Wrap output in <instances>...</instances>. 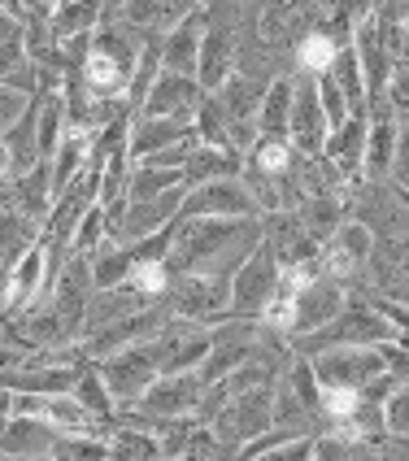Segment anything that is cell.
<instances>
[{"label": "cell", "instance_id": "12", "mask_svg": "<svg viewBox=\"0 0 409 461\" xmlns=\"http://www.w3.org/2000/svg\"><path fill=\"white\" fill-rule=\"evenodd\" d=\"M204 92L196 87V78H179V75H157V83L149 87V96L140 101V118H170V122H192L196 109H201Z\"/></svg>", "mask_w": 409, "mask_h": 461}, {"label": "cell", "instance_id": "3", "mask_svg": "<svg viewBox=\"0 0 409 461\" xmlns=\"http://www.w3.org/2000/svg\"><path fill=\"white\" fill-rule=\"evenodd\" d=\"M96 375L109 387V401L118 405V413H131L144 401V392L161 379V348H157V339L131 344V348L114 353V357L96 361Z\"/></svg>", "mask_w": 409, "mask_h": 461}, {"label": "cell", "instance_id": "13", "mask_svg": "<svg viewBox=\"0 0 409 461\" xmlns=\"http://www.w3.org/2000/svg\"><path fill=\"white\" fill-rule=\"evenodd\" d=\"M179 218H257V209L240 179H218L187 192Z\"/></svg>", "mask_w": 409, "mask_h": 461}, {"label": "cell", "instance_id": "9", "mask_svg": "<svg viewBox=\"0 0 409 461\" xmlns=\"http://www.w3.org/2000/svg\"><path fill=\"white\" fill-rule=\"evenodd\" d=\"M204 392L209 387L201 384V375H161L144 401L135 405V418H149V422H179V418H196L204 405ZM201 422V418H196Z\"/></svg>", "mask_w": 409, "mask_h": 461}, {"label": "cell", "instance_id": "30", "mask_svg": "<svg viewBox=\"0 0 409 461\" xmlns=\"http://www.w3.org/2000/svg\"><path fill=\"white\" fill-rule=\"evenodd\" d=\"M183 187L179 170H153V166H131V179H127V205H149L157 196Z\"/></svg>", "mask_w": 409, "mask_h": 461}, {"label": "cell", "instance_id": "14", "mask_svg": "<svg viewBox=\"0 0 409 461\" xmlns=\"http://www.w3.org/2000/svg\"><path fill=\"white\" fill-rule=\"evenodd\" d=\"M396 135L401 122L392 109H370V131H366V157H361V179L366 183H392L396 166Z\"/></svg>", "mask_w": 409, "mask_h": 461}, {"label": "cell", "instance_id": "18", "mask_svg": "<svg viewBox=\"0 0 409 461\" xmlns=\"http://www.w3.org/2000/svg\"><path fill=\"white\" fill-rule=\"evenodd\" d=\"M201 40H204V5H196L192 18L179 23L161 40V70H166V75H179V78H196Z\"/></svg>", "mask_w": 409, "mask_h": 461}, {"label": "cell", "instance_id": "20", "mask_svg": "<svg viewBox=\"0 0 409 461\" xmlns=\"http://www.w3.org/2000/svg\"><path fill=\"white\" fill-rule=\"evenodd\" d=\"M366 131H370V113H353L344 127H335L323 144V157L332 161L335 170L349 183L361 179V157H366Z\"/></svg>", "mask_w": 409, "mask_h": 461}, {"label": "cell", "instance_id": "21", "mask_svg": "<svg viewBox=\"0 0 409 461\" xmlns=\"http://www.w3.org/2000/svg\"><path fill=\"white\" fill-rule=\"evenodd\" d=\"M149 309V301H140L131 287H109V292H92L87 301V313H83V335H96L109 322H123L131 313Z\"/></svg>", "mask_w": 409, "mask_h": 461}, {"label": "cell", "instance_id": "23", "mask_svg": "<svg viewBox=\"0 0 409 461\" xmlns=\"http://www.w3.org/2000/svg\"><path fill=\"white\" fill-rule=\"evenodd\" d=\"M244 161L235 153H223V149H196L183 166V192H196L204 183H218V179H240Z\"/></svg>", "mask_w": 409, "mask_h": 461}, {"label": "cell", "instance_id": "32", "mask_svg": "<svg viewBox=\"0 0 409 461\" xmlns=\"http://www.w3.org/2000/svg\"><path fill=\"white\" fill-rule=\"evenodd\" d=\"M292 161H296L292 144H287V140H270V135H257L253 149H249V157H244V166H249V170L270 175V179L287 175V170H292Z\"/></svg>", "mask_w": 409, "mask_h": 461}, {"label": "cell", "instance_id": "11", "mask_svg": "<svg viewBox=\"0 0 409 461\" xmlns=\"http://www.w3.org/2000/svg\"><path fill=\"white\" fill-rule=\"evenodd\" d=\"M327 118L318 109V92L309 75H292V113H287V144L296 157H323L327 144Z\"/></svg>", "mask_w": 409, "mask_h": 461}, {"label": "cell", "instance_id": "38", "mask_svg": "<svg viewBox=\"0 0 409 461\" xmlns=\"http://www.w3.org/2000/svg\"><path fill=\"white\" fill-rule=\"evenodd\" d=\"M26 109H31V96H23V92H14V87H5V83H0V135L14 127Z\"/></svg>", "mask_w": 409, "mask_h": 461}, {"label": "cell", "instance_id": "7", "mask_svg": "<svg viewBox=\"0 0 409 461\" xmlns=\"http://www.w3.org/2000/svg\"><path fill=\"white\" fill-rule=\"evenodd\" d=\"M227 301H231V279H192V275H175L170 292H166V313L196 322V327H218L227 322Z\"/></svg>", "mask_w": 409, "mask_h": 461}, {"label": "cell", "instance_id": "39", "mask_svg": "<svg viewBox=\"0 0 409 461\" xmlns=\"http://www.w3.org/2000/svg\"><path fill=\"white\" fill-rule=\"evenodd\" d=\"M23 49V18L14 5H0V52Z\"/></svg>", "mask_w": 409, "mask_h": 461}, {"label": "cell", "instance_id": "16", "mask_svg": "<svg viewBox=\"0 0 409 461\" xmlns=\"http://www.w3.org/2000/svg\"><path fill=\"white\" fill-rule=\"evenodd\" d=\"M183 187H175V192H166V196H157V201H149V205H127V213H123V222H118V230H114V240L118 244H140V240H149V235H157V230L175 227L179 222V209H183Z\"/></svg>", "mask_w": 409, "mask_h": 461}, {"label": "cell", "instance_id": "22", "mask_svg": "<svg viewBox=\"0 0 409 461\" xmlns=\"http://www.w3.org/2000/svg\"><path fill=\"white\" fill-rule=\"evenodd\" d=\"M9 205H14V213L31 218L35 227H44V218H49V209H52L49 166H44V161H40L31 175H23L18 183H9Z\"/></svg>", "mask_w": 409, "mask_h": 461}, {"label": "cell", "instance_id": "28", "mask_svg": "<svg viewBox=\"0 0 409 461\" xmlns=\"http://www.w3.org/2000/svg\"><path fill=\"white\" fill-rule=\"evenodd\" d=\"M327 78L340 87V96L349 101V109H353V113H370V96H366V78H361V66H358V52H353V44L335 52Z\"/></svg>", "mask_w": 409, "mask_h": 461}, {"label": "cell", "instance_id": "15", "mask_svg": "<svg viewBox=\"0 0 409 461\" xmlns=\"http://www.w3.org/2000/svg\"><path fill=\"white\" fill-rule=\"evenodd\" d=\"M57 431L44 427L40 418H18L9 413L0 422V461H44L57 448Z\"/></svg>", "mask_w": 409, "mask_h": 461}, {"label": "cell", "instance_id": "41", "mask_svg": "<svg viewBox=\"0 0 409 461\" xmlns=\"http://www.w3.org/2000/svg\"><path fill=\"white\" fill-rule=\"evenodd\" d=\"M9 418V392H0V422Z\"/></svg>", "mask_w": 409, "mask_h": 461}, {"label": "cell", "instance_id": "5", "mask_svg": "<svg viewBox=\"0 0 409 461\" xmlns=\"http://www.w3.org/2000/svg\"><path fill=\"white\" fill-rule=\"evenodd\" d=\"M305 361L323 392H349V396H358L361 387H370L379 375H387L384 348H323Z\"/></svg>", "mask_w": 409, "mask_h": 461}, {"label": "cell", "instance_id": "17", "mask_svg": "<svg viewBox=\"0 0 409 461\" xmlns=\"http://www.w3.org/2000/svg\"><path fill=\"white\" fill-rule=\"evenodd\" d=\"M192 9L196 5H179V0H127L118 5V18L131 31H140L144 40H166L175 26L192 18Z\"/></svg>", "mask_w": 409, "mask_h": 461}, {"label": "cell", "instance_id": "8", "mask_svg": "<svg viewBox=\"0 0 409 461\" xmlns=\"http://www.w3.org/2000/svg\"><path fill=\"white\" fill-rule=\"evenodd\" d=\"M283 270L275 266V257L257 244V253L231 275V301H227V318H244V322H257L266 305L275 301L279 292Z\"/></svg>", "mask_w": 409, "mask_h": 461}, {"label": "cell", "instance_id": "4", "mask_svg": "<svg viewBox=\"0 0 409 461\" xmlns=\"http://www.w3.org/2000/svg\"><path fill=\"white\" fill-rule=\"evenodd\" d=\"M270 401H275V384L270 387H249V392H231L218 401L214 418L204 422L223 448L240 453L244 444H253L257 436L270 431Z\"/></svg>", "mask_w": 409, "mask_h": 461}, {"label": "cell", "instance_id": "25", "mask_svg": "<svg viewBox=\"0 0 409 461\" xmlns=\"http://www.w3.org/2000/svg\"><path fill=\"white\" fill-rule=\"evenodd\" d=\"M49 26H52V35H57V44L87 40L101 26V5H92V0H61V5H52Z\"/></svg>", "mask_w": 409, "mask_h": 461}, {"label": "cell", "instance_id": "35", "mask_svg": "<svg viewBox=\"0 0 409 461\" xmlns=\"http://www.w3.org/2000/svg\"><path fill=\"white\" fill-rule=\"evenodd\" d=\"M49 461H109V453H105V439L96 436H61Z\"/></svg>", "mask_w": 409, "mask_h": 461}, {"label": "cell", "instance_id": "1", "mask_svg": "<svg viewBox=\"0 0 409 461\" xmlns=\"http://www.w3.org/2000/svg\"><path fill=\"white\" fill-rule=\"evenodd\" d=\"M261 244L257 218H179L166 266L192 279H231Z\"/></svg>", "mask_w": 409, "mask_h": 461}, {"label": "cell", "instance_id": "34", "mask_svg": "<svg viewBox=\"0 0 409 461\" xmlns=\"http://www.w3.org/2000/svg\"><path fill=\"white\" fill-rule=\"evenodd\" d=\"M105 244H109V222H105L101 205H96V209H87V213L78 218L75 235H70V244H66V257H83V261H92Z\"/></svg>", "mask_w": 409, "mask_h": 461}, {"label": "cell", "instance_id": "26", "mask_svg": "<svg viewBox=\"0 0 409 461\" xmlns=\"http://www.w3.org/2000/svg\"><path fill=\"white\" fill-rule=\"evenodd\" d=\"M296 218L305 222L309 240L323 249L335 230L349 222V205H344V196H314V201H301V205H296Z\"/></svg>", "mask_w": 409, "mask_h": 461}, {"label": "cell", "instance_id": "37", "mask_svg": "<svg viewBox=\"0 0 409 461\" xmlns=\"http://www.w3.org/2000/svg\"><path fill=\"white\" fill-rule=\"evenodd\" d=\"M253 461H314V436H301V439H283L275 448L257 453Z\"/></svg>", "mask_w": 409, "mask_h": 461}, {"label": "cell", "instance_id": "19", "mask_svg": "<svg viewBox=\"0 0 409 461\" xmlns=\"http://www.w3.org/2000/svg\"><path fill=\"white\" fill-rule=\"evenodd\" d=\"M192 135H196L192 122H170V118H140V113H131V135H127L131 166H140V161H149V157L166 153V149H175V144L192 140Z\"/></svg>", "mask_w": 409, "mask_h": 461}, {"label": "cell", "instance_id": "40", "mask_svg": "<svg viewBox=\"0 0 409 461\" xmlns=\"http://www.w3.org/2000/svg\"><path fill=\"white\" fill-rule=\"evenodd\" d=\"M401 122V135H396V166H392V183L409 192V118H396Z\"/></svg>", "mask_w": 409, "mask_h": 461}, {"label": "cell", "instance_id": "33", "mask_svg": "<svg viewBox=\"0 0 409 461\" xmlns=\"http://www.w3.org/2000/svg\"><path fill=\"white\" fill-rule=\"evenodd\" d=\"M192 131H196V144H201V149H223V153H231L227 113H223V104L214 101V96H204L201 101L196 118H192Z\"/></svg>", "mask_w": 409, "mask_h": 461}, {"label": "cell", "instance_id": "29", "mask_svg": "<svg viewBox=\"0 0 409 461\" xmlns=\"http://www.w3.org/2000/svg\"><path fill=\"white\" fill-rule=\"evenodd\" d=\"M70 396H75L78 405L92 413L96 422H105V427H118V405L109 401V387L101 384V375H96V366H92V361H87V366L78 370L75 392H70Z\"/></svg>", "mask_w": 409, "mask_h": 461}, {"label": "cell", "instance_id": "2", "mask_svg": "<svg viewBox=\"0 0 409 461\" xmlns=\"http://www.w3.org/2000/svg\"><path fill=\"white\" fill-rule=\"evenodd\" d=\"M387 344H396V331L387 327V318L361 292L349 287V305L340 309L323 331L292 339V357H314L323 348H387Z\"/></svg>", "mask_w": 409, "mask_h": 461}, {"label": "cell", "instance_id": "31", "mask_svg": "<svg viewBox=\"0 0 409 461\" xmlns=\"http://www.w3.org/2000/svg\"><path fill=\"white\" fill-rule=\"evenodd\" d=\"M35 240H40V227H35L31 218H23V213L5 209V213H0V270H9Z\"/></svg>", "mask_w": 409, "mask_h": 461}, {"label": "cell", "instance_id": "10", "mask_svg": "<svg viewBox=\"0 0 409 461\" xmlns=\"http://www.w3.org/2000/svg\"><path fill=\"white\" fill-rule=\"evenodd\" d=\"M261 222V249L275 257L279 270H301L318 257V244L309 240L305 222L296 218V209H279V213H266L257 218Z\"/></svg>", "mask_w": 409, "mask_h": 461}, {"label": "cell", "instance_id": "24", "mask_svg": "<svg viewBox=\"0 0 409 461\" xmlns=\"http://www.w3.org/2000/svg\"><path fill=\"white\" fill-rule=\"evenodd\" d=\"M105 453H109V461H161V444L153 431L118 418V427L105 436Z\"/></svg>", "mask_w": 409, "mask_h": 461}, {"label": "cell", "instance_id": "27", "mask_svg": "<svg viewBox=\"0 0 409 461\" xmlns=\"http://www.w3.org/2000/svg\"><path fill=\"white\" fill-rule=\"evenodd\" d=\"M287 113H292V75L275 78L261 96L257 109V135H270V140H287Z\"/></svg>", "mask_w": 409, "mask_h": 461}, {"label": "cell", "instance_id": "6", "mask_svg": "<svg viewBox=\"0 0 409 461\" xmlns=\"http://www.w3.org/2000/svg\"><path fill=\"white\" fill-rule=\"evenodd\" d=\"M261 348V327L257 322H244V318H227L214 327V339H209V353L201 361V384L204 387H218L223 379H231L235 370H244L249 361L257 357Z\"/></svg>", "mask_w": 409, "mask_h": 461}, {"label": "cell", "instance_id": "36", "mask_svg": "<svg viewBox=\"0 0 409 461\" xmlns=\"http://www.w3.org/2000/svg\"><path fill=\"white\" fill-rule=\"evenodd\" d=\"M384 431L396 439H409V384H396L384 401Z\"/></svg>", "mask_w": 409, "mask_h": 461}]
</instances>
